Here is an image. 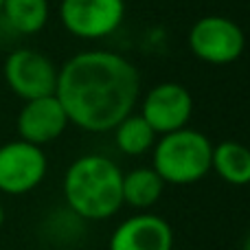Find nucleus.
I'll return each instance as SVG.
<instances>
[{
	"mask_svg": "<svg viewBox=\"0 0 250 250\" xmlns=\"http://www.w3.org/2000/svg\"><path fill=\"white\" fill-rule=\"evenodd\" d=\"M48 160L42 147L22 141L0 145V193L26 195L46 178Z\"/></svg>",
	"mask_w": 250,
	"mask_h": 250,
	"instance_id": "39448f33",
	"label": "nucleus"
},
{
	"mask_svg": "<svg viewBox=\"0 0 250 250\" xmlns=\"http://www.w3.org/2000/svg\"><path fill=\"white\" fill-rule=\"evenodd\" d=\"M0 16L20 35H35L48 22V0H2Z\"/></svg>",
	"mask_w": 250,
	"mask_h": 250,
	"instance_id": "ddd939ff",
	"label": "nucleus"
},
{
	"mask_svg": "<svg viewBox=\"0 0 250 250\" xmlns=\"http://www.w3.org/2000/svg\"><path fill=\"white\" fill-rule=\"evenodd\" d=\"M114 132V143H117L119 151H123L125 156H143L149 149H154L156 136L158 134L147 125V121L141 114H127Z\"/></svg>",
	"mask_w": 250,
	"mask_h": 250,
	"instance_id": "4468645a",
	"label": "nucleus"
},
{
	"mask_svg": "<svg viewBox=\"0 0 250 250\" xmlns=\"http://www.w3.org/2000/svg\"><path fill=\"white\" fill-rule=\"evenodd\" d=\"M0 9H2V0H0Z\"/></svg>",
	"mask_w": 250,
	"mask_h": 250,
	"instance_id": "f3484780",
	"label": "nucleus"
},
{
	"mask_svg": "<svg viewBox=\"0 0 250 250\" xmlns=\"http://www.w3.org/2000/svg\"><path fill=\"white\" fill-rule=\"evenodd\" d=\"M211 169L233 187L250 185V147L237 141H222L213 145Z\"/></svg>",
	"mask_w": 250,
	"mask_h": 250,
	"instance_id": "9b49d317",
	"label": "nucleus"
},
{
	"mask_svg": "<svg viewBox=\"0 0 250 250\" xmlns=\"http://www.w3.org/2000/svg\"><path fill=\"white\" fill-rule=\"evenodd\" d=\"M66 207L83 222L110 220L123 207V171L108 156H79L62 182Z\"/></svg>",
	"mask_w": 250,
	"mask_h": 250,
	"instance_id": "f03ea898",
	"label": "nucleus"
},
{
	"mask_svg": "<svg viewBox=\"0 0 250 250\" xmlns=\"http://www.w3.org/2000/svg\"><path fill=\"white\" fill-rule=\"evenodd\" d=\"M16 127L22 141L42 147L64 134V129L68 127V117L55 95L40 97L24 101L22 110L18 112Z\"/></svg>",
	"mask_w": 250,
	"mask_h": 250,
	"instance_id": "1a4fd4ad",
	"label": "nucleus"
},
{
	"mask_svg": "<svg viewBox=\"0 0 250 250\" xmlns=\"http://www.w3.org/2000/svg\"><path fill=\"white\" fill-rule=\"evenodd\" d=\"M2 224H4V207L0 202V229H2Z\"/></svg>",
	"mask_w": 250,
	"mask_h": 250,
	"instance_id": "2eb2a0df",
	"label": "nucleus"
},
{
	"mask_svg": "<svg viewBox=\"0 0 250 250\" xmlns=\"http://www.w3.org/2000/svg\"><path fill=\"white\" fill-rule=\"evenodd\" d=\"M211 156L213 145L202 132L182 127L156 141L151 169L165 185H193L211 171Z\"/></svg>",
	"mask_w": 250,
	"mask_h": 250,
	"instance_id": "7ed1b4c3",
	"label": "nucleus"
},
{
	"mask_svg": "<svg viewBox=\"0 0 250 250\" xmlns=\"http://www.w3.org/2000/svg\"><path fill=\"white\" fill-rule=\"evenodd\" d=\"M165 191V182L151 167H138L123 173V204L138 211L151 208Z\"/></svg>",
	"mask_w": 250,
	"mask_h": 250,
	"instance_id": "f8f14e48",
	"label": "nucleus"
},
{
	"mask_svg": "<svg viewBox=\"0 0 250 250\" xmlns=\"http://www.w3.org/2000/svg\"><path fill=\"white\" fill-rule=\"evenodd\" d=\"M242 250H250V233L246 235V239H244V246H242Z\"/></svg>",
	"mask_w": 250,
	"mask_h": 250,
	"instance_id": "dca6fc26",
	"label": "nucleus"
},
{
	"mask_svg": "<svg viewBox=\"0 0 250 250\" xmlns=\"http://www.w3.org/2000/svg\"><path fill=\"white\" fill-rule=\"evenodd\" d=\"M191 112H193L191 92L176 82H163L154 86L141 105V117L160 136L187 127Z\"/></svg>",
	"mask_w": 250,
	"mask_h": 250,
	"instance_id": "6e6552de",
	"label": "nucleus"
},
{
	"mask_svg": "<svg viewBox=\"0 0 250 250\" xmlns=\"http://www.w3.org/2000/svg\"><path fill=\"white\" fill-rule=\"evenodd\" d=\"M57 70L60 68L35 48H16L2 66L9 90L24 101L55 95Z\"/></svg>",
	"mask_w": 250,
	"mask_h": 250,
	"instance_id": "20e7f679",
	"label": "nucleus"
},
{
	"mask_svg": "<svg viewBox=\"0 0 250 250\" xmlns=\"http://www.w3.org/2000/svg\"><path fill=\"white\" fill-rule=\"evenodd\" d=\"M189 46L207 64H230L244 53L246 38L237 22L224 16H204L191 26Z\"/></svg>",
	"mask_w": 250,
	"mask_h": 250,
	"instance_id": "423d86ee",
	"label": "nucleus"
},
{
	"mask_svg": "<svg viewBox=\"0 0 250 250\" xmlns=\"http://www.w3.org/2000/svg\"><path fill=\"white\" fill-rule=\"evenodd\" d=\"M108 250H173V229L165 217L138 213L114 229Z\"/></svg>",
	"mask_w": 250,
	"mask_h": 250,
	"instance_id": "9d476101",
	"label": "nucleus"
},
{
	"mask_svg": "<svg viewBox=\"0 0 250 250\" xmlns=\"http://www.w3.org/2000/svg\"><path fill=\"white\" fill-rule=\"evenodd\" d=\"M125 16V0H62L60 20L70 35L99 40L114 33Z\"/></svg>",
	"mask_w": 250,
	"mask_h": 250,
	"instance_id": "0eeeda50",
	"label": "nucleus"
},
{
	"mask_svg": "<svg viewBox=\"0 0 250 250\" xmlns=\"http://www.w3.org/2000/svg\"><path fill=\"white\" fill-rule=\"evenodd\" d=\"M138 92L136 66L112 51L77 53L57 70V101L68 123L86 132H112L132 114Z\"/></svg>",
	"mask_w": 250,
	"mask_h": 250,
	"instance_id": "f257e3e1",
	"label": "nucleus"
}]
</instances>
